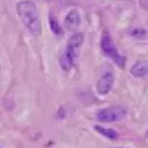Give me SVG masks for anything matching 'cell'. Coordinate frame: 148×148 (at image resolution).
I'll list each match as a JSON object with an SVG mask.
<instances>
[{"instance_id":"obj_1","label":"cell","mask_w":148,"mask_h":148,"mask_svg":"<svg viewBox=\"0 0 148 148\" xmlns=\"http://www.w3.org/2000/svg\"><path fill=\"white\" fill-rule=\"evenodd\" d=\"M17 12L26 29L32 36L39 37L41 35L42 28L37 6L30 0H23L17 3Z\"/></svg>"},{"instance_id":"obj_2","label":"cell","mask_w":148,"mask_h":148,"mask_svg":"<svg viewBox=\"0 0 148 148\" xmlns=\"http://www.w3.org/2000/svg\"><path fill=\"white\" fill-rule=\"evenodd\" d=\"M82 42H84V35L82 32H76L69 38L64 55L61 56V59H60V65L64 70L68 71L75 66L76 61L78 59L79 50L82 48Z\"/></svg>"},{"instance_id":"obj_3","label":"cell","mask_w":148,"mask_h":148,"mask_svg":"<svg viewBox=\"0 0 148 148\" xmlns=\"http://www.w3.org/2000/svg\"><path fill=\"white\" fill-rule=\"evenodd\" d=\"M100 48L107 57H109L110 59H112V61L117 65V66L124 68L125 67V62H126V59L124 56H121L118 52L117 48L115 47L114 45V41L111 39L110 35L107 32V31H104L103 32V36H101V39H100Z\"/></svg>"},{"instance_id":"obj_4","label":"cell","mask_w":148,"mask_h":148,"mask_svg":"<svg viewBox=\"0 0 148 148\" xmlns=\"http://www.w3.org/2000/svg\"><path fill=\"white\" fill-rule=\"evenodd\" d=\"M128 109L125 106H110V107H106L103 108L97 112L96 118L100 123H114V121H118L126 117Z\"/></svg>"},{"instance_id":"obj_5","label":"cell","mask_w":148,"mask_h":148,"mask_svg":"<svg viewBox=\"0 0 148 148\" xmlns=\"http://www.w3.org/2000/svg\"><path fill=\"white\" fill-rule=\"evenodd\" d=\"M115 82V76L112 73H106L104 74L97 82V91L99 95H107L111 90Z\"/></svg>"},{"instance_id":"obj_6","label":"cell","mask_w":148,"mask_h":148,"mask_svg":"<svg viewBox=\"0 0 148 148\" xmlns=\"http://www.w3.org/2000/svg\"><path fill=\"white\" fill-rule=\"evenodd\" d=\"M82 23V16L77 9H71L65 18V26L68 30L75 31Z\"/></svg>"},{"instance_id":"obj_7","label":"cell","mask_w":148,"mask_h":148,"mask_svg":"<svg viewBox=\"0 0 148 148\" xmlns=\"http://www.w3.org/2000/svg\"><path fill=\"white\" fill-rule=\"evenodd\" d=\"M130 74L136 78H141L148 75V61H137L132 68H130Z\"/></svg>"},{"instance_id":"obj_8","label":"cell","mask_w":148,"mask_h":148,"mask_svg":"<svg viewBox=\"0 0 148 148\" xmlns=\"http://www.w3.org/2000/svg\"><path fill=\"white\" fill-rule=\"evenodd\" d=\"M95 129H96L100 135L105 136V137L108 138V139H117V138H118V133H117L115 129L104 128V127H100V126H95Z\"/></svg>"},{"instance_id":"obj_9","label":"cell","mask_w":148,"mask_h":148,"mask_svg":"<svg viewBox=\"0 0 148 148\" xmlns=\"http://www.w3.org/2000/svg\"><path fill=\"white\" fill-rule=\"evenodd\" d=\"M49 23H50V28H51V30L56 34V35H61V34H62L61 27L59 26V23L56 21V19L52 18V16L49 18Z\"/></svg>"},{"instance_id":"obj_10","label":"cell","mask_w":148,"mask_h":148,"mask_svg":"<svg viewBox=\"0 0 148 148\" xmlns=\"http://www.w3.org/2000/svg\"><path fill=\"white\" fill-rule=\"evenodd\" d=\"M0 148H1V147H0Z\"/></svg>"}]
</instances>
